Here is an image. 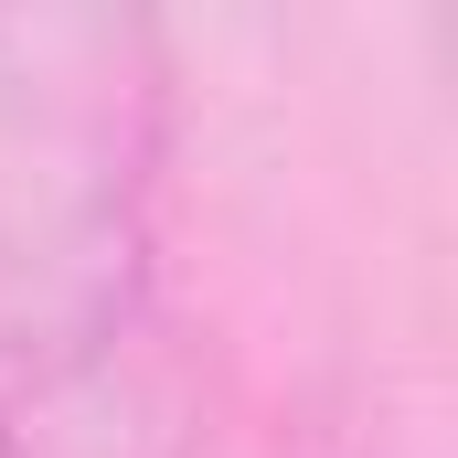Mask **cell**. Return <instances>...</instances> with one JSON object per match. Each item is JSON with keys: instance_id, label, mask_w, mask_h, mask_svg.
<instances>
[{"instance_id": "obj_1", "label": "cell", "mask_w": 458, "mask_h": 458, "mask_svg": "<svg viewBox=\"0 0 458 458\" xmlns=\"http://www.w3.org/2000/svg\"><path fill=\"white\" fill-rule=\"evenodd\" d=\"M0 458H11V437H0Z\"/></svg>"}]
</instances>
